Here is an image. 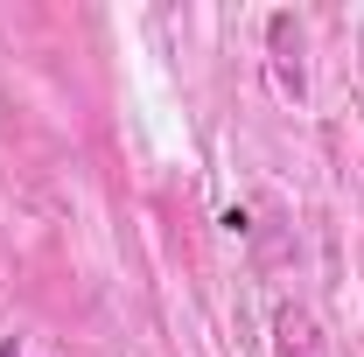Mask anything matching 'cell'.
Wrapping results in <instances>:
<instances>
[{
	"label": "cell",
	"mask_w": 364,
	"mask_h": 357,
	"mask_svg": "<svg viewBox=\"0 0 364 357\" xmlns=\"http://www.w3.org/2000/svg\"><path fill=\"white\" fill-rule=\"evenodd\" d=\"M0 357H21V343H14V336H7V343H0Z\"/></svg>",
	"instance_id": "obj_2"
},
{
	"label": "cell",
	"mask_w": 364,
	"mask_h": 357,
	"mask_svg": "<svg viewBox=\"0 0 364 357\" xmlns=\"http://www.w3.org/2000/svg\"><path fill=\"white\" fill-rule=\"evenodd\" d=\"M273 357H329V336H322V322L309 309H287L273 315Z\"/></svg>",
	"instance_id": "obj_1"
}]
</instances>
